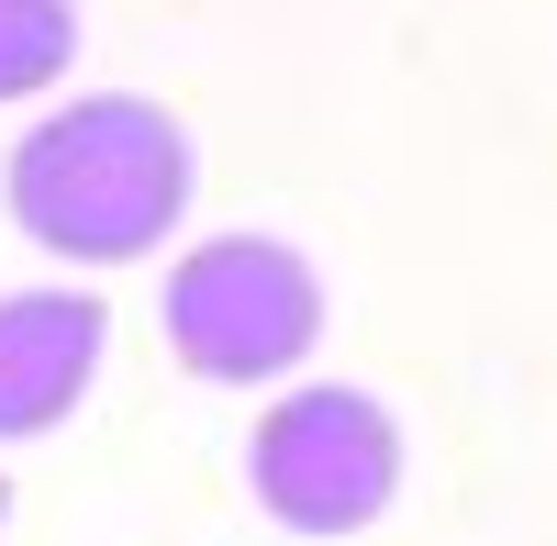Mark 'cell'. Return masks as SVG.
I'll use <instances>...</instances> for the list:
<instances>
[{"mask_svg": "<svg viewBox=\"0 0 557 546\" xmlns=\"http://www.w3.org/2000/svg\"><path fill=\"white\" fill-rule=\"evenodd\" d=\"M101 346H112L101 290H12L0 301V446L57 435L101 380Z\"/></svg>", "mask_w": 557, "mask_h": 546, "instance_id": "277c9868", "label": "cell"}, {"mask_svg": "<svg viewBox=\"0 0 557 546\" xmlns=\"http://www.w3.org/2000/svg\"><path fill=\"white\" fill-rule=\"evenodd\" d=\"M78 57V0H0V101H45Z\"/></svg>", "mask_w": 557, "mask_h": 546, "instance_id": "5b68a950", "label": "cell"}, {"mask_svg": "<svg viewBox=\"0 0 557 546\" xmlns=\"http://www.w3.org/2000/svg\"><path fill=\"white\" fill-rule=\"evenodd\" d=\"M190 134L178 112L134 101V89H101V101H67L23 123L12 167H0V201L12 223L67 257V268H123V257H157L178 235V212H190Z\"/></svg>", "mask_w": 557, "mask_h": 546, "instance_id": "6da1fadb", "label": "cell"}, {"mask_svg": "<svg viewBox=\"0 0 557 546\" xmlns=\"http://www.w3.org/2000/svg\"><path fill=\"white\" fill-rule=\"evenodd\" d=\"M246 491H257L268 524L323 535V546L357 535V524H380L391 491H401V424H391V401H368L346 380L278 390L257 413V435H246Z\"/></svg>", "mask_w": 557, "mask_h": 546, "instance_id": "3957f363", "label": "cell"}, {"mask_svg": "<svg viewBox=\"0 0 557 546\" xmlns=\"http://www.w3.org/2000/svg\"><path fill=\"white\" fill-rule=\"evenodd\" d=\"M323 335V280L278 235H212L168 268V357L190 380H290Z\"/></svg>", "mask_w": 557, "mask_h": 546, "instance_id": "7a4b0ae2", "label": "cell"}, {"mask_svg": "<svg viewBox=\"0 0 557 546\" xmlns=\"http://www.w3.org/2000/svg\"><path fill=\"white\" fill-rule=\"evenodd\" d=\"M0 524H12V480H0Z\"/></svg>", "mask_w": 557, "mask_h": 546, "instance_id": "8992f818", "label": "cell"}]
</instances>
